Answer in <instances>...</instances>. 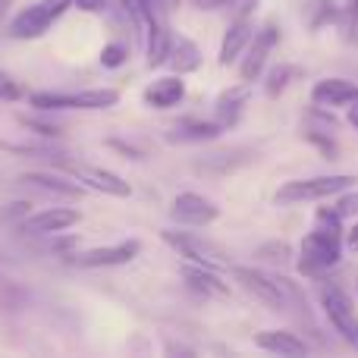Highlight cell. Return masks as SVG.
Segmentation results:
<instances>
[{"instance_id": "obj_8", "label": "cell", "mask_w": 358, "mask_h": 358, "mask_svg": "<svg viewBox=\"0 0 358 358\" xmlns=\"http://www.w3.org/2000/svg\"><path fill=\"white\" fill-rule=\"evenodd\" d=\"M277 44H280L277 22H264L252 35V41H248L245 57H242V63H239V79L242 82H255V79H258V76L264 73V66H267V57L273 54V48H277Z\"/></svg>"}, {"instance_id": "obj_30", "label": "cell", "mask_w": 358, "mask_h": 358, "mask_svg": "<svg viewBox=\"0 0 358 358\" xmlns=\"http://www.w3.org/2000/svg\"><path fill=\"white\" fill-rule=\"evenodd\" d=\"M126 60H129V48L120 44V41L104 44V50H101V66L104 69H120Z\"/></svg>"}, {"instance_id": "obj_17", "label": "cell", "mask_w": 358, "mask_h": 358, "mask_svg": "<svg viewBox=\"0 0 358 358\" xmlns=\"http://www.w3.org/2000/svg\"><path fill=\"white\" fill-rule=\"evenodd\" d=\"M145 104L155 107V110H170V107H176L179 101L185 98V82L182 76H161V79H155L148 88H145Z\"/></svg>"}, {"instance_id": "obj_6", "label": "cell", "mask_w": 358, "mask_h": 358, "mask_svg": "<svg viewBox=\"0 0 358 358\" xmlns=\"http://www.w3.org/2000/svg\"><path fill=\"white\" fill-rule=\"evenodd\" d=\"M54 170L60 173L73 176L79 185L85 189H94V192H104L110 198H129L132 195V185L126 182L123 176H117L113 170H104V167H94V164H82V161H66V157H57L54 161Z\"/></svg>"}, {"instance_id": "obj_21", "label": "cell", "mask_w": 358, "mask_h": 358, "mask_svg": "<svg viewBox=\"0 0 358 358\" xmlns=\"http://www.w3.org/2000/svg\"><path fill=\"white\" fill-rule=\"evenodd\" d=\"M170 44H173V31H170V22L167 19H157V25L148 31L145 38V63L151 69L167 63V54H170Z\"/></svg>"}, {"instance_id": "obj_28", "label": "cell", "mask_w": 358, "mask_h": 358, "mask_svg": "<svg viewBox=\"0 0 358 358\" xmlns=\"http://www.w3.org/2000/svg\"><path fill=\"white\" fill-rule=\"evenodd\" d=\"M340 31L343 41H358V0H346V6H340Z\"/></svg>"}, {"instance_id": "obj_39", "label": "cell", "mask_w": 358, "mask_h": 358, "mask_svg": "<svg viewBox=\"0 0 358 358\" xmlns=\"http://www.w3.org/2000/svg\"><path fill=\"white\" fill-rule=\"evenodd\" d=\"M343 242H346L352 252H358V220L352 223V229H349V233H343Z\"/></svg>"}, {"instance_id": "obj_31", "label": "cell", "mask_w": 358, "mask_h": 358, "mask_svg": "<svg viewBox=\"0 0 358 358\" xmlns=\"http://www.w3.org/2000/svg\"><path fill=\"white\" fill-rule=\"evenodd\" d=\"M305 142H311L324 157H336V142L330 138L327 129H308L305 132Z\"/></svg>"}, {"instance_id": "obj_38", "label": "cell", "mask_w": 358, "mask_h": 358, "mask_svg": "<svg viewBox=\"0 0 358 358\" xmlns=\"http://www.w3.org/2000/svg\"><path fill=\"white\" fill-rule=\"evenodd\" d=\"M110 148H117V151H123V155H129L132 161H142V157H145L142 148H136V145H126V142H117V138H110Z\"/></svg>"}, {"instance_id": "obj_24", "label": "cell", "mask_w": 358, "mask_h": 358, "mask_svg": "<svg viewBox=\"0 0 358 358\" xmlns=\"http://www.w3.org/2000/svg\"><path fill=\"white\" fill-rule=\"evenodd\" d=\"M305 22H308L311 31L324 29L330 22H340V6L334 0H308L305 3Z\"/></svg>"}, {"instance_id": "obj_11", "label": "cell", "mask_w": 358, "mask_h": 358, "mask_svg": "<svg viewBox=\"0 0 358 358\" xmlns=\"http://www.w3.org/2000/svg\"><path fill=\"white\" fill-rule=\"evenodd\" d=\"M19 182L29 185V189H38L44 195H57V198H66V201H79L85 195V185H79L73 176H63L60 170H29V173L19 176Z\"/></svg>"}, {"instance_id": "obj_33", "label": "cell", "mask_w": 358, "mask_h": 358, "mask_svg": "<svg viewBox=\"0 0 358 358\" xmlns=\"http://www.w3.org/2000/svg\"><path fill=\"white\" fill-rule=\"evenodd\" d=\"M315 227L334 229V233H343V217L336 214V208H317L315 210Z\"/></svg>"}, {"instance_id": "obj_40", "label": "cell", "mask_w": 358, "mask_h": 358, "mask_svg": "<svg viewBox=\"0 0 358 358\" xmlns=\"http://www.w3.org/2000/svg\"><path fill=\"white\" fill-rule=\"evenodd\" d=\"M192 6H198V10H220L227 0H189Z\"/></svg>"}, {"instance_id": "obj_10", "label": "cell", "mask_w": 358, "mask_h": 358, "mask_svg": "<svg viewBox=\"0 0 358 358\" xmlns=\"http://www.w3.org/2000/svg\"><path fill=\"white\" fill-rule=\"evenodd\" d=\"M142 252V242L138 239H123L117 245H98V248H88V252L73 255V261L85 271H98V267H123L129 261L138 258Z\"/></svg>"}, {"instance_id": "obj_14", "label": "cell", "mask_w": 358, "mask_h": 358, "mask_svg": "<svg viewBox=\"0 0 358 358\" xmlns=\"http://www.w3.org/2000/svg\"><path fill=\"white\" fill-rule=\"evenodd\" d=\"M223 126L217 120H198V117H185L179 120L173 129L167 132V142L170 145H204V142H214V138L223 136Z\"/></svg>"}, {"instance_id": "obj_2", "label": "cell", "mask_w": 358, "mask_h": 358, "mask_svg": "<svg viewBox=\"0 0 358 358\" xmlns=\"http://www.w3.org/2000/svg\"><path fill=\"white\" fill-rule=\"evenodd\" d=\"M317 302H321L324 315H327L330 327L349 343V346L358 349V315L355 305L349 299V292L343 289L340 283H330V280H317Z\"/></svg>"}, {"instance_id": "obj_19", "label": "cell", "mask_w": 358, "mask_h": 358, "mask_svg": "<svg viewBox=\"0 0 358 358\" xmlns=\"http://www.w3.org/2000/svg\"><path fill=\"white\" fill-rule=\"evenodd\" d=\"M255 346L264 349V352H273V355H305L308 352V343L299 334H292V330H261V334L255 336Z\"/></svg>"}, {"instance_id": "obj_15", "label": "cell", "mask_w": 358, "mask_h": 358, "mask_svg": "<svg viewBox=\"0 0 358 358\" xmlns=\"http://www.w3.org/2000/svg\"><path fill=\"white\" fill-rule=\"evenodd\" d=\"M248 101H252V82H239V85H229L217 94V104H214V113H217V123L223 129L236 126L245 113Z\"/></svg>"}, {"instance_id": "obj_34", "label": "cell", "mask_w": 358, "mask_h": 358, "mask_svg": "<svg viewBox=\"0 0 358 358\" xmlns=\"http://www.w3.org/2000/svg\"><path fill=\"white\" fill-rule=\"evenodd\" d=\"M19 98H25V88L10 73L0 69V101H19Z\"/></svg>"}, {"instance_id": "obj_32", "label": "cell", "mask_w": 358, "mask_h": 358, "mask_svg": "<svg viewBox=\"0 0 358 358\" xmlns=\"http://www.w3.org/2000/svg\"><path fill=\"white\" fill-rule=\"evenodd\" d=\"M334 208H336V214L346 220V217H358V189L355 192H340V198L334 201Z\"/></svg>"}, {"instance_id": "obj_7", "label": "cell", "mask_w": 358, "mask_h": 358, "mask_svg": "<svg viewBox=\"0 0 358 358\" xmlns=\"http://www.w3.org/2000/svg\"><path fill=\"white\" fill-rule=\"evenodd\" d=\"M233 280L248 296H255L261 305H267L271 311H283L286 305H289L280 277H271V273L258 271V267H233Z\"/></svg>"}, {"instance_id": "obj_29", "label": "cell", "mask_w": 358, "mask_h": 358, "mask_svg": "<svg viewBox=\"0 0 358 358\" xmlns=\"http://www.w3.org/2000/svg\"><path fill=\"white\" fill-rule=\"evenodd\" d=\"M19 123H22L25 129H31L35 136H41V138H63V126L48 123V120H38V117H29V113H19Z\"/></svg>"}, {"instance_id": "obj_3", "label": "cell", "mask_w": 358, "mask_h": 358, "mask_svg": "<svg viewBox=\"0 0 358 358\" xmlns=\"http://www.w3.org/2000/svg\"><path fill=\"white\" fill-rule=\"evenodd\" d=\"M66 10H73V0H38V3L25 6L13 16L6 35L16 38V41H35L44 38L50 31V25L60 16H66Z\"/></svg>"}, {"instance_id": "obj_20", "label": "cell", "mask_w": 358, "mask_h": 358, "mask_svg": "<svg viewBox=\"0 0 358 358\" xmlns=\"http://www.w3.org/2000/svg\"><path fill=\"white\" fill-rule=\"evenodd\" d=\"M201 48H198L192 38L185 35H173V44H170V54H167V66L173 69L176 76H189L195 69H201Z\"/></svg>"}, {"instance_id": "obj_9", "label": "cell", "mask_w": 358, "mask_h": 358, "mask_svg": "<svg viewBox=\"0 0 358 358\" xmlns=\"http://www.w3.org/2000/svg\"><path fill=\"white\" fill-rule=\"evenodd\" d=\"M217 217H220V208L198 192H179L170 208V220L179 227H210Z\"/></svg>"}, {"instance_id": "obj_16", "label": "cell", "mask_w": 358, "mask_h": 358, "mask_svg": "<svg viewBox=\"0 0 358 358\" xmlns=\"http://www.w3.org/2000/svg\"><path fill=\"white\" fill-rule=\"evenodd\" d=\"M252 35H255L252 16H236L233 22H229L223 41H220V57H217V63H220V66H229V63H236L242 57V50L248 48Z\"/></svg>"}, {"instance_id": "obj_43", "label": "cell", "mask_w": 358, "mask_h": 358, "mask_svg": "<svg viewBox=\"0 0 358 358\" xmlns=\"http://www.w3.org/2000/svg\"><path fill=\"white\" fill-rule=\"evenodd\" d=\"M13 6H16V0H0V22L6 19V13H10Z\"/></svg>"}, {"instance_id": "obj_1", "label": "cell", "mask_w": 358, "mask_h": 358, "mask_svg": "<svg viewBox=\"0 0 358 358\" xmlns=\"http://www.w3.org/2000/svg\"><path fill=\"white\" fill-rule=\"evenodd\" d=\"M343 258V233L334 229L315 227L311 233H305L302 245H299V273L308 280H321L330 267H336Z\"/></svg>"}, {"instance_id": "obj_13", "label": "cell", "mask_w": 358, "mask_h": 358, "mask_svg": "<svg viewBox=\"0 0 358 358\" xmlns=\"http://www.w3.org/2000/svg\"><path fill=\"white\" fill-rule=\"evenodd\" d=\"M79 220H82V214L73 208H44V210H38V214L25 217L22 229L31 236H50V233L57 236V233H63V229L76 227Z\"/></svg>"}, {"instance_id": "obj_23", "label": "cell", "mask_w": 358, "mask_h": 358, "mask_svg": "<svg viewBox=\"0 0 358 358\" xmlns=\"http://www.w3.org/2000/svg\"><path fill=\"white\" fill-rule=\"evenodd\" d=\"M120 104L117 88H85L73 94V110H110Z\"/></svg>"}, {"instance_id": "obj_36", "label": "cell", "mask_w": 358, "mask_h": 358, "mask_svg": "<svg viewBox=\"0 0 358 358\" xmlns=\"http://www.w3.org/2000/svg\"><path fill=\"white\" fill-rule=\"evenodd\" d=\"M110 3L113 0H73V6L76 10H82V13H107L110 10Z\"/></svg>"}, {"instance_id": "obj_27", "label": "cell", "mask_w": 358, "mask_h": 358, "mask_svg": "<svg viewBox=\"0 0 358 358\" xmlns=\"http://www.w3.org/2000/svg\"><path fill=\"white\" fill-rule=\"evenodd\" d=\"M255 258L264 261V264H273V267H283L289 264L296 255H292V245L286 239H273V242H264V245L255 248Z\"/></svg>"}, {"instance_id": "obj_22", "label": "cell", "mask_w": 358, "mask_h": 358, "mask_svg": "<svg viewBox=\"0 0 358 358\" xmlns=\"http://www.w3.org/2000/svg\"><path fill=\"white\" fill-rule=\"evenodd\" d=\"M113 3H117L120 13L129 19V25L138 31V38H142V41L148 38V31L157 25V19H161L155 10H151L148 0H113Z\"/></svg>"}, {"instance_id": "obj_42", "label": "cell", "mask_w": 358, "mask_h": 358, "mask_svg": "<svg viewBox=\"0 0 358 358\" xmlns=\"http://www.w3.org/2000/svg\"><path fill=\"white\" fill-rule=\"evenodd\" d=\"M346 120H349V123H352L355 129H358V94H355V101H352V104L346 107Z\"/></svg>"}, {"instance_id": "obj_41", "label": "cell", "mask_w": 358, "mask_h": 358, "mask_svg": "<svg viewBox=\"0 0 358 358\" xmlns=\"http://www.w3.org/2000/svg\"><path fill=\"white\" fill-rule=\"evenodd\" d=\"M167 352H170V355H195V349L182 346V343H170V346H167Z\"/></svg>"}, {"instance_id": "obj_18", "label": "cell", "mask_w": 358, "mask_h": 358, "mask_svg": "<svg viewBox=\"0 0 358 358\" xmlns=\"http://www.w3.org/2000/svg\"><path fill=\"white\" fill-rule=\"evenodd\" d=\"M355 94H358V85L349 79H321L311 88V101L321 107H330V110L349 107L355 101Z\"/></svg>"}, {"instance_id": "obj_5", "label": "cell", "mask_w": 358, "mask_h": 358, "mask_svg": "<svg viewBox=\"0 0 358 358\" xmlns=\"http://www.w3.org/2000/svg\"><path fill=\"white\" fill-rule=\"evenodd\" d=\"M161 239L167 242V245L173 248V252L182 261L214 267V271H223V267H229L227 252H223L220 245H214L210 239L198 236V233H185V229H161Z\"/></svg>"}, {"instance_id": "obj_35", "label": "cell", "mask_w": 358, "mask_h": 358, "mask_svg": "<svg viewBox=\"0 0 358 358\" xmlns=\"http://www.w3.org/2000/svg\"><path fill=\"white\" fill-rule=\"evenodd\" d=\"M223 6H227L233 16H252V13L258 10V0H227Z\"/></svg>"}, {"instance_id": "obj_26", "label": "cell", "mask_w": 358, "mask_h": 358, "mask_svg": "<svg viewBox=\"0 0 358 358\" xmlns=\"http://www.w3.org/2000/svg\"><path fill=\"white\" fill-rule=\"evenodd\" d=\"M29 107L41 113H57V110H73V94L66 92H31Z\"/></svg>"}, {"instance_id": "obj_12", "label": "cell", "mask_w": 358, "mask_h": 358, "mask_svg": "<svg viewBox=\"0 0 358 358\" xmlns=\"http://www.w3.org/2000/svg\"><path fill=\"white\" fill-rule=\"evenodd\" d=\"M179 273H182L185 286H189L192 292H198V296H204V299H227L229 296V283L220 277V271H214V267L185 261V264L179 267Z\"/></svg>"}, {"instance_id": "obj_25", "label": "cell", "mask_w": 358, "mask_h": 358, "mask_svg": "<svg viewBox=\"0 0 358 358\" xmlns=\"http://www.w3.org/2000/svg\"><path fill=\"white\" fill-rule=\"evenodd\" d=\"M299 76H302V69H299V66H292V63H277V66L267 73V79H264L267 98H280V94H283L286 88L299 79Z\"/></svg>"}, {"instance_id": "obj_37", "label": "cell", "mask_w": 358, "mask_h": 358, "mask_svg": "<svg viewBox=\"0 0 358 358\" xmlns=\"http://www.w3.org/2000/svg\"><path fill=\"white\" fill-rule=\"evenodd\" d=\"M148 3H151V10H155L161 19H170L179 10V0H148Z\"/></svg>"}, {"instance_id": "obj_4", "label": "cell", "mask_w": 358, "mask_h": 358, "mask_svg": "<svg viewBox=\"0 0 358 358\" xmlns=\"http://www.w3.org/2000/svg\"><path fill=\"white\" fill-rule=\"evenodd\" d=\"M358 182L349 173H330V176H311V179H292L277 189V204H302V201H324V198H336L340 192L352 189Z\"/></svg>"}]
</instances>
